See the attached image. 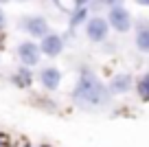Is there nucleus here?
I'll list each match as a JSON object with an SVG mask.
<instances>
[{"label": "nucleus", "mask_w": 149, "mask_h": 147, "mask_svg": "<svg viewBox=\"0 0 149 147\" xmlns=\"http://www.w3.org/2000/svg\"><path fill=\"white\" fill-rule=\"evenodd\" d=\"M7 2H11V0H0V5H7Z\"/></svg>", "instance_id": "nucleus-18"}, {"label": "nucleus", "mask_w": 149, "mask_h": 147, "mask_svg": "<svg viewBox=\"0 0 149 147\" xmlns=\"http://www.w3.org/2000/svg\"><path fill=\"white\" fill-rule=\"evenodd\" d=\"M88 20V7H77L74 13L70 15V29H77Z\"/></svg>", "instance_id": "nucleus-11"}, {"label": "nucleus", "mask_w": 149, "mask_h": 147, "mask_svg": "<svg viewBox=\"0 0 149 147\" xmlns=\"http://www.w3.org/2000/svg\"><path fill=\"white\" fill-rule=\"evenodd\" d=\"M53 2H55V5H59V0H53Z\"/></svg>", "instance_id": "nucleus-19"}, {"label": "nucleus", "mask_w": 149, "mask_h": 147, "mask_svg": "<svg viewBox=\"0 0 149 147\" xmlns=\"http://www.w3.org/2000/svg\"><path fill=\"white\" fill-rule=\"evenodd\" d=\"M107 33H110V24H107V20L101 18V15H94V18H90L88 22H86V35H88V40L94 42V44H101L107 37Z\"/></svg>", "instance_id": "nucleus-3"}, {"label": "nucleus", "mask_w": 149, "mask_h": 147, "mask_svg": "<svg viewBox=\"0 0 149 147\" xmlns=\"http://www.w3.org/2000/svg\"><path fill=\"white\" fill-rule=\"evenodd\" d=\"M88 2H90V0H74V5H77V7H86Z\"/></svg>", "instance_id": "nucleus-16"}, {"label": "nucleus", "mask_w": 149, "mask_h": 147, "mask_svg": "<svg viewBox=\"0 0 149 147\" xmlns=\"http://www.w3.org/2000/svg\"><path fill=\"white\" fill-rule=\"evenodd\" d=\"M22 29H24L31 37H40V40H42L44 35H48V33H51V31H48L46 18H42V15H31V18H26Z\"/></svg>", "instance_id": "nucleus-6"}, {"label": "nucleus", "mask_w": 149, "mask_h": 147, "mask_svg": "<svg viewBox=\"0 0 149 147\" xmlns=\"http://www.w3.org/2000/svg\"><path fill=\"white\" fill-rule=\"evenodd\" d=\"M136 5H140V7H149V0H134Z\"/></svg>", "instance_id": "nucleus-17"}, {"label": "nucleus", "mask_w": 149, "mask_h": 147, "mask_svg": "<svg viewBox=\"0 0 149 147\" xmlns=\"http://www.w3.org/2000/svg\"><path fill=\"white\" fill-rule=\"evenodd\" d=\"M40 83H42L46 90H57L61 83V73L59 68H55V66H46V68L40 70Z\"/></svg>", "instance_id": "nucleus-7"}, {"label": "nucleus", "mask_w": 149, "mask_h": 147, "mask_svg": "<svg viewBox=\"0 0 149 147\" xmlns=\"http://www.w3.org/2000/svg\"><path fill=\"white\" fill-rule=\"evenodd\" d=\"M72 99L79 108H88V110L101 108L105 103H110V88L97 75L86 70V73H81L79 81H77V86L72 90Z\"/></svg>", "instance_id": "nucleus-1"}, {"label": "nucleus", "mask_w": 149, "mask_h": 147, "mask_svg": "<svg viewBox=\"0 0 149 147\" xmlns=\"http://www.w3.org/2000/svg\"><path fill=\"white\" fill-rule=\"evenodd\" d=\"M136 90H138V97L143 99V101H149V73L143 75V77L138 79V83H136Z\"/></svg>", "instance_id": "nucleus-12"}, {"label": "nucleus", "mask_w": 149, "mask_h": 147, "mask_svg": "<svg viewBox=\"0 0 149 147\" xmlns=\"http://www.w3.org/2000/svg\"><path fill=\"white\" fill-rule=\"evenodd\" d=\"M130 88H132V77L130 75H116V77L110 81V92L123 94V92H127Z\"/></svg>", "instance_id": "nucleus-8"}, {"label": "nucleus", "mask_w": 149, "mask_h": 147, "mask_svg": "<svg viewBox=\"0 0 149 147\" xmlns=\"http://www.w3.org/2000/svg\"><path fill=\"white\" fill-rule=\"evenodd\" d=\"M0 147H9V136L5 132H0Z\"/></svg>", "instance_id": "nucleus-14"}, {"label": "nucleus", "mask_w": 149, "mask_h": 147, "mask_svg": "<svg viewBox=\"0 0 149 147\" xmlns=\"http://www.w3.org/2000/svg\"><path fill=\"white\" fill-rule=\"evenodd\" d=\"M7 27V15H5V11L0 9V29H5Z\"/></svg>", "instance_id": "nucleus-15"}, {"label": "nucleus", "mask_w": 149, "mask_h": 147, "mask_svg": "<svg viewBox=\"0 0 149 147\" xmlns=\"http://www.w3.org/2000/svg\"><path fill=\"white\" fill-rule=\"evenodd\" d=\"M136 48L140 53H149V27H147V22L140 24L138 33H136Z\"/></svg>", "instance_id": "nucleus-9"}, {"label": "nucleus", "mask_w": 149, "mask_h": 147, "mask_svg": "<svg viewBox=\"0 0 149 147\" xmlns=\"http://www.w3.org/2000/svg\"><path fill=\"white\" fill-rule=\"evenodd\" d=\"M40 51H42V55H46V57L61 55V51H64V37L57 35V33L44 35L42 40H40Z\"/></svg>", "instance_id": "nucleus-5"}, {"label": "nucleus", "mask_w": 149, "mask_h": 147, "mask_svg": "<svg viewBox=\"0 0 149 147\" xmlns=\"http://www.w3.org/2000/svg\"><path fill=\"white\" fill-rule=\"evenodd\" d=\"M107 24H110L114 31H118V33H127V31L132 29V15H130V11H127L123 5L110 7V13H107Z\"/></svg>", "instance_id": "nucleus-2"}, {"label": "nucleus", "mask_w": 149, "mask_h": 147, "mask_svg": "<svg viewBox=\"0 0 149 147\" xmlns=\"http://www.w3.org/2000/svg\"><path fill=\"white\" fill-rule=\"evenodd\" d=\"M13 83L18 88H29L33 83V75H31V70L26 68V66H24V68H20L18 73L13 75Z\"/></svg>", "instance_id": "nucleus-10"}, {"label": "nucleus", "mask_w": 149, "mask_h": 147, "mask_svg": "<svg viewBox=\"0 0 149 147\" xmlns=\"http://www.w3.org/2000/svg\"><path fill=\"white\" fill-rule=\"evenodd\" d=\"M42 147H53V145H42Z\"/></svg>", "instance_id": "nucleus-20"}, {"label": "nucleus", "mask_w": 149, "mask_h": 147, "mask_svg": "<svg viewBox=\"0 0 149 147\" xmlns=\"http://www.w3.org/2000/svg\"><path fill=\"white\" fill-rule=\"evenodd\" d=\"M18 57H20V62H22L26 68L35 66L37 62H40V57H42L40 44H35V42H31V40L20 42V46H18Z\"/></svg>", "instance_id": "nucleus-4"}, {"label": "nucleus", "mask_w": 149, "mask_h": 147, "mask_svg": "<svg viewBox=\"0 0 149 147\" xmlns=\"http://www.w3.org/2000/svg\"><path fill=\"white\" fill-rule=\"evenodd\" d=\"M123 0H99V5H105V7H118Z\"/></svg>", "instance_id": "nucleus-13"}]
</instances>
